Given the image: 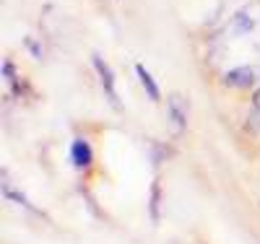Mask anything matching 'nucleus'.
Segmentation results:
<instances>
[{
	"label": "nucleus",
	"instance_id": "nucleus-1",
	"mask_svg": "<svg viewBox=\"0 0 260 244\" xmlns=\"http://www.w3.org/2000/svg\"><path fill=\"white\" fill-rule=\"evenodd\" d=\"M208 62L229 88H252L260 83V0L237 8L208 37Z\"/></svg>",
	"mask_w": 260,
	"mask_h": 244
},
{
	"label": "nucleus",
	"instance_id": "nucleus-2",
	"mask_svg": "<svg viewBox=\"0 0 260 244\" xmlns=\"http://www.w3.org/2000/svg\"><path fill=\"white\" fill-rule=\"evenodd\" d=\"M91 68H94V73H96V78H99V86H102V91H104V99L110 101V107L122 109L117 86H115V71L110 68V62H107L99 52H94V55H91Z\"/></svg>",
	"mask_w": 260,
	"mask_h": 244
},
{
	"label": "nucleus",
	"instance_id": "nucleus-3",
	"mask_svg": "<svg viewBox=\"0 0 260 244\" xmlns=\"http://www.w3.org/2000/svg\"><path fill=\"white\" fill-rule=\"evenodd\" d=\"M133 71H136V78H138V83H141V88H143L146 99H148V101H161V88H159L154 73H151L143 62H136Z\"/></svg>",
	"mask_w": 260,
	"mask_h": 244
},
{
	"label": "nucleus",
	"instance_id": "nucleus-4",
	"mask_svg": "<svg viewBox=\"0 0 260 244\" xmlns=\"http://www.w3.org/2000/svg\"><path fill=\"white\" fill-rule=\"evenodd\" d=\"M91 161H94V151H91L89 141L86 138H73L71 141V164L78 171H83V169L91 166Z\"/></svg>",
	"mask_w": 260,
	"mask_h": 244
},
{
	"label": "nucleus",
	"instance_id": "nucleus-5",
	"mask_svg": "<svg viewBox=\"0 0 260 244\" xmlns=\"http://www.w3.org/2000/svg\"><path fill=\"white\" fill-rule=\"evenodd\" d=\"M167 112H169V125H172V132L175 135H180V132L185 130L187 120H185V101L180 96H172L169 104H167Z\"/></svg>",
	"mask_w": 260,
	"mask_h": 244
},
{
	"label": "nucleus",
	"instance_id": "nucleus-6",
	"mask_svg": "<svg viewBox=\"0 0 260 244\" xmlns=\"http://www.w3.org/2000/svg\"><path fill=\"white\" fill-rule=\"evenodd\" d=\"M148 221L154 226L161 221V182L159 180H154L148 187Z\"/></svg>",
	"mask_w": 260,
	"mask_h": 244
},
{
	"label": "nucleus",
	"instance_id": "nucleus-7",
	"mask_svg": "<svg viewBox=\"0 0 260 244\" xmlns=\"http://www.w3.org/2000/svg\"><path fill=\"white\" fill-rule=\"evenodd\" d=\"M247 127L260 135V83L255 86V94H252V101H250V115H247Z\"/></svg>",
	"mask_w": 260,
	"mask_h": 244
},
{
	"label": "nucleus",
	"instance_id": "nucleus-8",
	"mask_svg": "<svg viewBox=\"0 0 260 244\" xmlns=\"http://www.w3.org/2000/svg\"><path fill=\"white\" fill-rule=\"evenodd\" d=\"M3 195H6V200H11V203H18L21 208H26V211H31V213H37V216H45L34 203H29V197L24 195V192H18V190H13V187H8V185H3Z\"/></svg>",
	"mask_w": 260,
	"mask_h": 244
},
{
	"label": "nucleus",
	"instance_id": "nucleus-9",
	"mask_svg": "<svg viewBox=\"0 0 260 244\" xmlns=\"http://www.w3.org/2000/svg\"><path fill=\"white\" fill-rule=\"evenodd\" d=\"M3 81L11 86V94L13 96H18V91H21V81H18V73H16V65H13V60H3Z\"/></svg>",
	"mask_w": 260,
	"mask_h": 244
},
{
	"label": "nucleus",
	"instance_id": "nucleus-10",
	"mask_svg": "<svg viewBox=\"0 0 260 244\" xmlns=\"http://www.w3.org/2000/svg\"><path fill=\"white\" fill-rule=\"evenodd\" d=\"M24 47H26V50H29V52L37 57V60H42V57H45V52H42V44H39L34 37H24Z\"/></svg>",
	"mask_w": 260,
	"mask_h": 244
}]
</instances>
